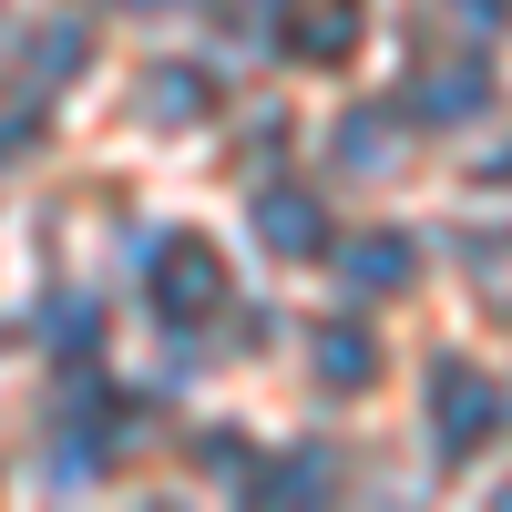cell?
Instances as JSON below:
<instances>
[{
	"label": "cell",
	"mask_w": 512,
	"mask_h": 512,
	"mask_svg": "<svg viewBox=\"0 0 512 512\" xmlns=\"http://www.w3.org/2000/svg\"><path fill=\"white\" fill-rule=\"evenodd\" d=\"M216 297H226V277H216V256H205V246H164V256H154V308H164V318H205Z\"/></svg>",
	"instance_id": "1"
},
{
	"label": "cell",
	"mask_w": 512,
	"mask_h": 512,
	"mask_svg": "<svg viewBox=\"0 0 512 512\" xmlns=\"http://www.w3.org/2000/svg\"><path fill=\"white\" fill-rule=\"evenodd\" d=\"M492 431V400H482V379L461 369V379H441V451H472Z\"/></svg>",
	"instance_id": "2"
},
{
	"label": "cell",
	"mask_w": 512,
	"mask_h": 512,
	"mask_svg": "<svg viewBox=\"0 0 512 512\" xmlns=\"http://www.w3.org/2000/svg\"><path fill=\"white\" fill-rule=\"evenodd\" d=\"M267 236L277 246H318V205L308 195H267Z\"/></svg>",
	"instance_id": "3"
},
{
	"label": "cell",
	"mask_w": 512,
	"mask_h": 512,
	"mask_svg": "<svg viewBox=\"0 0 512 512\" xmlns=\"http://www.w3.org/2000/svg\"><path fill=\"white\" fill-rule=\"evenodd\" d=\"M349 277H359V287H400V277H410V267H400V236L359 246V256H349Z\"/></svg>",
	"instance_id": "4"
},
{
	"label": "cell",
	"mask_w": 512,
	"mask_h": 512,
	"mask_svg": "<svg viewBox=\"0 0 512 512\" xmlns=\"http://www.w3.org/2000/svg\"><path fill=\"white\" fill-rule=\"evenodd\" d=\"M318 369H328V379H359V338H349V328H328V349H318Z\"/></svg>",
	"instance_id": "5"
},
{
	"label": "cell",
	"mask_w": 512,
	"mask_h": 512,
	"mask_svg": "<svg viewBox=\"0 0 512 512\" xmlns=\"http://www.w3.org/2000/svg\"><path fill=\"white\" fill-rule=\"evenodd\" d=\"M472 21H482V31H492V21H502V0H472Z\"/></svg>",
	"instance_id": "6"
}]
</instances>
